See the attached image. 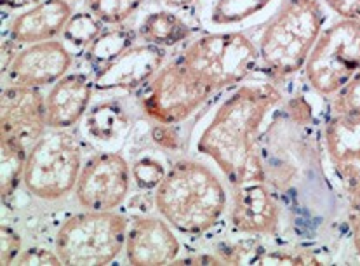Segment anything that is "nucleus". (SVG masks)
<instances>
[{"instance_id": "nucleus-1", "label": "nucleus", "mask_w": 360, "mask_h": 266, "mask_svg": "<svg viewBox=\"0 0 360 266\" xmlns=\"http://www.w3.org/2000/svg\"><path fill=\"white\" fill-rule=\"evenodd\" d=\"M284 101L270 82L237 86L209 117L197 150L211 158L231 186V224L248 235H274L278 205L268 186L259 136L268 113Z\"/></svg>"}, {"instance_id": "nucleus-2", "label": "nucleus", "mask_w": 360, "mask_h": 266, "mask_svg": "<svg viewBox=\"0 0 360 266\" xmlns=\"http://www.w3.org/2000/svg\"><path fill=\"white\" fill-rule=\"evenodd\" d=\"M226 204L229 197L219 177L205 164L186 158L169 167L155 190L159 214L185 235H200L214 228Z\"/></svg>"}, {"instance_id": "nucleus-3", "label": "nucleus", "mask_w": 360, "mask_h": 266, "mask_svg": "<svg viewBox=\"0 0 360 266\" xmlns=\"http://www.w3.org/2000/svg\"><path fill=\"white\" fill-rule=\"evenodd\" d=\"M324 21L321 0H284L258 40L264 72L275 80H284L303 70Z\"/></svg>"}, {"instance_id": "nucleus-4", "label": "nucleus", "mask_w": 360, "mask_h": 266, "mask_svg": "<svg viewBox=\"0 0 360 266\" xmlns=\"http://www.w3.org/2000/svg\"><path fill=\"white\" fill-rule=\"evenodd\" d=\"M179 58L214 94L244 82L259 63L258 46L237 30L205 33L190 42Z\"/></svg>"}, {"instance_id": "nucleus-5", "label": "nucleus", "mask_w": 360, "mask_h": 266, "mask_svg": "<svg viewBox=\"0 0 360 266\" xmlns=\"http://www.w3.org/2000/svg\"><path fill=\"white\" fill-rule=\"evenodd\" d=\"M127 230L129 221L115 210H86L61 224L54 251L63 265H108L126 247Z\"/></svg>"}, {"instance_id": "nucleus-6", "label": "nucleus", "mask_w": 360, "mask_h": 266, "mask_svg": "<svg viewBox=\"0 0 360 266\" xmlns=\"http://www.w3.org/2000/svg\"><path fill=\"white\" fill-rule=\"evenodd\" d=\"M82 171V148L68 129L46 131L28 151L23 184L40 201H61L75 190Z\"/></svg>"}, {"instance_id": "nucleus-7", "label": "nucleus", "mask_w": 360, "mask_h": 266, "mask_svg": "<svg viewBox=\"0 0 360 266\" xmlns=\"http://www.w3.org/2000/svg\"><path fill=\"white\" fill-rule=\"evenodd\" d=\"M360 68V20L340 18L324 28L303 66L308 86L333 98Z\"/></svg>"}, {"instance_id": "nucleus-8", "label": "nucleus", "mask_w": 360, "mask_h": 266, "mask_svg": "<svg viewBox=\"0 0 360 266\" xmlns=\"http://www.w3.org/2000/svg\"><path fill=\"white\" fill-rule=\"evenodd\" d=\"M212 94L178 56L143 87L139 105L143 113L157 124L174 125L192 117Z\"/></svg>"}, {"instance_id": "nucleus-9", "label": "nucleus", "mask_w": 360, "mask_h": 266, "mask_svg": "<svg viewBox=\"0 0 360 266\" xmlns=\"http://www.w3.org/2000/svg\"><path fill=\"white\" fill-rule=\"evenodd\" d=\"M131 186V167L115 151H103L84 164L75 186L79 204L87 210H113L124 204Z\"/></svg>"}, {"instance_id": "nucleus-10", "label": "nucleus", "mask_w": 360, "mask_h": 266, "mask_svg": "<svg viewBox=\"0 0 360 266\" xmlns=\"http://www.w3.org/2000/svg\"><path fill=\"white\" fill-rule=\"evenodd\" d=\"M330 165L348 202L350 224L360 221V117L330 115L324 127Z\"/></svg>"}, {"instance_id": "nucleus-11", "label": "nucleus", "mask_w": 360, "mask_h": 266, "mask_svg": "<svg viewBox=\"0 0 360 266\" xmlns=\"http://www.w3.org/2000/svg\"><path fill=\"white\" fill-rule=\"evenodd\" d=\"M46 96L40 87L6 86L0 96V136L33 145L46 132Z\"/></svg>"}, {"instance_id": "nucleus-12", "label": "nucleus", "mask_w": 360, "mask_h": 266, "mask_svg": "<svg viewBox=\"0 0 360 266\" xmlns=\"http://www.w3.org/2000/svg\"><path fill=\"white\" fill-rule=\"evenodd\" d=\"M72 63L73 56L65 42L46 40L20 51L4 77H7L9 86H51L63 79Z\"/></svg>"}, {"instance_id": "nucleus-13", "label": "nucleus", "mask_w": 360, "mask_h": 266, "mask_svg": "<svg viewBox=\"0 0 360 266\" xmlns=\"http://www.w3.org/2000/svg\"><path fill=\"white\" fill-rule=\"evenodd\" d=\"M165 61V51L152 44H134L126 53L96 70V91H138L157 75Z\"/></svg>"}, {"instance_id": "nucleus-14", "label": "nucleus", "mask_w": 360, "mask_h": 266, "mask_svg": "<svg viewBox=\"0 0 360 266\" xmlns=\"http://www.w3.org/2000/svg\"><path fill=\"white\" fill-rule=\"evenodd\" d=\"M181 253V243L165 220L139 216L129 223L126 239V256L131 265L174 263Z\"/></svg>"}, {"instance_id": "nucleus-15", "label": "nucleus", "mask_w": 360, "mask_h": 266, "mask_svg": "<svg viewBox=\"0 0 360 266\" xmlns=\"http://www.w3.org/2000/svg\"><path fill=\"white\" fill-rule=\"evenodd\" d=\"M94 80L86 73H66L46 96L49 129H70L86 117L93 98Z\"/></svg>"}, {"instance_id": "nucleus-16", "label": "nucleus", "mask_w": 360, "mask_h": 266, "mask_svg": "<svg viewBox=\"0 0 360 266\" xmlns=\"http://www.w3.org/2000/svg\"><path fill=\"white\" fill-rule=\"evenodd\" d=\"M73 16L66 0H42L18 14L9 25V37L20 44H37L56 39Z\"/></svg>"}, {"instance_id": "nucleus-17", "label": "nucleus", "mask_w": 360, "mask_h": 266, "mask_svg": "<svg viewBox=\"0 0 360 266\" xmlns=\"http://www.w3.org/2000/svg\"><path fill=\"white\" fill-rule=\"evenodd\" d=\"M193 28L183 18L171 11H155L141 21L138 37L146 44L157 47H172L192 37Z\"/></svg>"}, {"instance_id": "nucleus-18", "label": "nucleus", "mask_w": 360, "mask_h": 266, "mask_svg": "<svg viewBox=\"0 0 360 266\" xmlns=\"http://www.w3.org/2000/svg\"><path fill=\"white\" fill-rule=\"evenodd\" d=\"M129 127V117L117 101H103L86 113V129L99 143H112Z\"/></svg>"}, {"instance_id": "nucleus-19", "label": "nucleus", "mask_w": 360, "mask_h": 266, "mask_svg": "<svg viewBox=\"0 0 360 266\" xmlns=\"http://www.w3.org/2000/svg\"><path fill=\"white\" fill-rule=\"evenodd\" d=\"M28 151L23 141L11 136H0V191L7 202L23 183Z\"/></svg>"}, {"instance_id": "nucleus-20", "label": "nucleus", "mask_w": 360, "mask_h": 266, "mask_svg": "<svg viewBox=\"0 0 360 266\" xmlns=\"http://www.w3.org/2000/svg\"><path fill=\"white\" fill-rule=\"evenodd\" d=\"M275 0H212L205 21L212 27H240L263 14Z\"/></svg>"}, {"instance_id": "nucleus-21", "label": "nucleus", "mask_w": 360, "mask_h": 266, "mask_svg": "<svg viewBox=\"0 0 360 266\" xmlns=\"http://www.w3.org/2000/svg\"><path fill=\"white\" fill-rule=\"evenodd\" d=\"M136 37H138V33L126 27L103 30L98 39L87 47V61L96 70L103 68L134 46Z\"/></svg>"}, {"instance_id": "nucleus-22", "label": "nucleus", "mask_w": 360, "mask_h": 266, "mask_svg": "<svg viewBox=\"0 0 360 266\" xmlns=\"http://www.w3.org/2000/svg\"><path fill=\"white\" fill-rule=\"evenodd\" d=\"M103 32V23L93 13H77L63 28V42L75 51H87V47Z\"/></svg>"}, {"instance_id": "nucleus-23", "label": "nucleus", "mask_w": 360, "mask_h": 266, "mask_svg": "<svg viewBox=\"0 0 360 266\" xmlns=\"http://www.w3.org/2000/svg\"><path fill=\"white\" fill-rule=\"evenodd\" d=\"M143 0H87L89 13L103 25H120L139 9Z\"/></svg>"}, {"instance_id": "nucleus-24", "label": "nucleus", "mask_w": 360, "mask_h": 266, "mask_svg": "<svg viewBox=\"0 0 360 266\" xmlns=\"http://www.w3.org/2000/svg\"><path fill=\"white\" fill-rule=\"evenodd\" d=\"M333 115L360 117V68L350 79V82L330 98Z\"/></svg>"}, {"instance_id": "nucleus-25", "label": "nucleus", "mask_w": 360, "mask_h": 266, "mask_svg": "<svg viewBox=\"0 0 360 266\" xmlns=\"http://www.w3.org/2000/svg\"><path fill=\"white\" fill-rule=\"evenodd\" d=\"M165 167L162 162L153 157H141L132 165V176H134L136 184L143 190H157L159 184L165 177Z\"/></svg>"}, {"instance_id": "nucleus-26", "label": "nucleus", "mask_w": 360, "mask_h": 266, "mask_svg": "<svg viewBox=\"0 0 360 266\" xmlns=\"http://www.w3.org/2000/svg\"><path fill=\"white\" fill-rule=\"evenodd\" d=\"M23 240L21 235L9 224L0 227V263L4 266L16 263L18 256L21 254Z\"/></svg>"}, {"instance_id": "nucleus-27", "label": "nucleus", "mask_w": 360, "mask_h": 266, "mask_svg": "<svg viewBox=\"0 0 360 266\" xmlns=\"http://www.w3.org/2000/svg\"><path fill=\"white\" fill-rule=\"evenodd\" d=\"M14 265H63L56 251H49L46 247H30L21 251Z\"/></svg>"}, {"instance_id": "nucleus-28", "label": "nucleus", "mask_w": 360, "mask_h": 266, "mask_svg": "<svg viewBox=\"0 0 360 266\" xmlns=\"http://www.w3.org/2000/svg\"><path fill=\"white\" fill-rule=\"evenodd\" d=\"M324 6L348 20H360V0H321Z\"/></svg>"}, {"instance_id": "nucleus-29", "label": "nucleus", "mask_w": 360, "mask_h": 266, "mask_svg": "<svg viewBox=\"0 0 360 266\" xmlns=\"http://www.w3.org/2000/svg\"><path fill=\"white\" fill-rule=\"evenodd\" d=\"M152 138L157 145L165 148V150H176L179 146L178 132L172 129V125L159 124L157 127H153Z\"/></svg>"}, {"instance_id": "nucleus-30", "label": "nucleus", "mask_w": 360, "mask_h": 266, "mask_svg": "<svg viewBox=\"0 0 360 266\" xmlns=\"http://www.w3.org/2000/svg\"><path fill=\"white\" fill-rule=\"evenodd\" d=\"M18 46H20V42H16V40H4L2 42V75H6V72L9 70V66L13 65V61L16 59L18 56Z\"/></svg>"}, {"instance_id": "nucleus-31", "label": "nucleus", "mask_w": 360, "mask_h": 266, "mask_svg": "<svg viewBox=\"0 0 360 266\" xmlns=\"http://www.w3.org/2000/svg\"><path fill=\"white\" fill-rule=\"evenodd\" d=\"M185 263V265H223L225 261L219 256L214 254H202V256H193V258H185V260H176L174 265Z\"/></svg>"}, {"instance_id": "nucleus-32", "label": "nucleus", "mask_w": 360, "mask_h": 266, "mask_svg": "<svg viewBox=\"0 0 360 266\" xmlns=\"http://www.w3.org/2000/svg\"><path fill=\"white\" fill-rule=\"evenodd\" d=\"M42 0H2V4L9 9H23V7L35 6V4H40Z\"/></svg>"}, {"instance_id": "nucleus-33", "label": "nucleus", "mask_w": 360, "mask_h": 266, "mask_svg": "<svg viewBox=\"0 0 360 266\" xmlns=\"http://www.w3.org/2000/svg\"><path fill=\"white\" fill-rule=\"evenodd\" d=\"M350 230H352V240H354V247H355V253L360 258V221L359 223L350 224Z\"/></svg>"}, {"instance_id": "nucleus-34", "label": "nucleus", "mask_w": 360, "mask_h": 266, "mask_svg": "<svg viewBox=\"0 0 360 266\" xmlns=\"http://www.w3.org/2000/svg\"><path fill=\"white\" fill-rule=\"evenodd\" d=\"M165 6L176 7V9H183V7H190L193 4L200 2V0H164Z\"/></svg>"}, {"instance_id": "nucleus-35", "label": "nucleus", "mask_w": 360, "mask_h": 266, "mask_svg": "<svg viewBox=\"0 0 360 266\" xmlns=\"http://www.w3.org/2000/svg\"><path fill=\"white\" fill-rule=\"evenodd\" d=\"M66 2H72V0H66Z\"/></svg>"}]
</instances>
